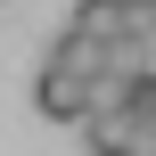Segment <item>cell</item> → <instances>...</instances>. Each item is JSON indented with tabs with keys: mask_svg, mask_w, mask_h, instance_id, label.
<instances>
[{
	"mask_svg": "<svg viewBox=\"0 0 156 156\" xmlns=\"http://www.w3.org/2000/svg\"><path fill=\"white\" fill-rule=\"evenodd\" d=\"M33 107H41L49 123H82L99 99H90V82H82V74H66L58 58H41V74H33Z\"/></svg>",
	"mask_w": 156,
	"mask_h": 156,
	"instance_id": "obj_1",
	"label": "cell"
},
{
	"mask_svg": "<svg viewBox=\"0 0 156 156\" xmlns=\"http://www.w3.org/2000/svg\"><path fill=\"white\" fill-rule=\"evenodd\" d=\"M115 156H156V123L123 115V140H115Z\"/></svg>",
	"mask_w": 156,
	"mask_h": 156,
	"instance_id": "obj_3",
	"label": "cell"
},
{
	"mask_svg": "<svg viewBox=\"0 0 156 156\" xmlns=\"http://www.w3.org/2000/svg\"><path fill=\"white\" fill-rule=\"evenodd\" d=\"M66 33L74 41H123V25H115V0H74V16H66Z\"/></svg>",
	"mask_w": 156,
	"mask_h": 156,
	"instance_id": "obj_2",
	"label": "cell"
}]
</instances>
